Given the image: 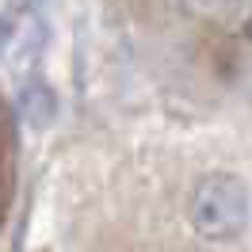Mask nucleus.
I'll return each instance as SVG.
<instances>
[{"instance_id":"obj_1","label":"nucleus","mask_w":252,"mask_h":252,"mask_svg":"<svg viewBox=\"0 0 252 252\" xmlns=\"http://www.w3.org/2000/svg\"><path fill=\"white\" fill-rule=\"evenodd\" d=\"M249 214H252L249 184L233 172H210L191 188L188 199L191 229L210 245H225V241L241 237L249 225Z\"/></svg>"}]
</instances>
